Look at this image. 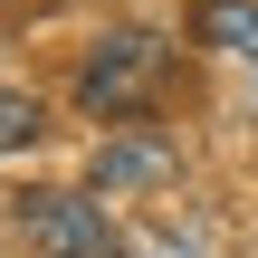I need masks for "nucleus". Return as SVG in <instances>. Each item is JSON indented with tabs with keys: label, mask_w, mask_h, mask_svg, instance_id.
Listing matches in <instances>:
<instances>
[{
	"label": "nucleus",
	"mask_w": 258,
	"mask_h": 258,
	"mask_svg": "<svg viewBox=\"0 0 258 258\" xmlns=\"http://www.w3.org/2000/svg\"><path fill=\"white\" fill-rule=\"evenodd\" d=\"M249 57H258V38H249Z\"/></svg>",
	"instance_id": "obj_7"
},
{
	"label": "nucleus",
	"mask_w": 258,
	"mask_h": 258,
	"mask_svg": "<svg viewBox=\"0 0 258 258\" xmlns=\"http://www.w3.org/2000/svg\"><path fill=\"white\" fill-rule=\"evenodd\" d=\"M163 77H172V48L153 29H105L86 48V67H77V105L105 115V124H124V115H144L163 96Z\"/></svg>",
	"instance_id": "obj_1"
},
{
	"label": "nucleus",
	"mask_w": 258,
	"mask_h": 258,
	"mask_svg": "<svg viewBox=\"0 0 258 258\" xmlns=\"http://www.w3.org/2000/svg\"><path fill=\"white\" fill-rule=\"evenodd\" d=\"M115 258H201L191 239H134V249H115Z\"/></svg>",
	"instance_id": "obj_6"
},
{
	"label": "nucleus",
	"mask_w": 258,
	"mask_h": 258,
	"mask_svg": "<svg viewBox=\"0 0 258 258\" xmlns=\"http://www.w3.org/2000/svg\"><path fill=\"white\" fill-rule=\"evenodd\" d=\"M19 230H29L38 258H115V220H105L96 191H29Z\"/></svg>",
	"instance_id": "obj_2"
},
{
	"label": "nucleus",
	"mask_w": 258,
	"mask_h": 258,
	"mask_svg": "<svg viewBox=\"0 0 258 258\" xmlns=\"http://www.w3.org/2000/svg\"><path fill=\"white\" fill-rule=\"evenodd\" d=\"M211 48H249L258 38V0H201V19H191Z\"/></svg>",
	"instance_id": "obj_4"
},
{
	"label": "nucleus",
	"mask_w": 258,
	"mask_h": 258,
	"mask_svg": "<svg viewBox=\"0 0 258 258\" xmlns=\"http://www.w3.org/2000/svg\"><path fill=\"white\" fill-rule=\"evenodd\" d=\"M172 182V144L163 134H105L96 144V191H153Z\"/></svg>",
	"instance_id": "obj_3"
},
{
	"label": "nucleus",
	"mask_w": 258,
	"mask_h": 258,
	"mask_svg": "<svg viewBox=\"0 0 258 258\" xmlns=\"http://www.w3.org/2000/svg\"><path fill=\"white\" fill-rule=\"evenodd\" d=\"M19 144H38V96L0 86V153H19Z\"/></svg>",
	"instance_id": "obj_5"
}]
</instances>
